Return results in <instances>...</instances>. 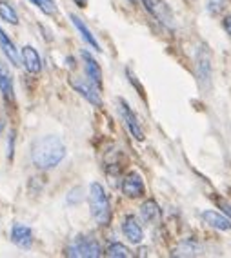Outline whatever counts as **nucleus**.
<instances>
[{
	"mask_svg": "<svg viewBox=\"0 0 231 258\" xmlns=\"http://www.w3.org/2000/svg\"><path fill=\"white\" fill-rule=\"evenodd\" d=\"M66 146L59 137L47 135L42 139L35 140L31 148V162L37 169H53L64 160Z\"/></svg>",
	"mask_w": 231,
	"mask_h": 258,
	"instance_id": "f257e3e1",
	"label": "nucleus"
},
{
	"mask_svg": "<svg viewBox=\"0 0 231 258\" xmlns=\"http://www.w3.org/2000/svg\"><path fill=\"white\" fill-rule=\"evenodd\" d=\"M88 200H89V209H91V217L100 226H107L111 222V204L104 187L98 182H93L89 185Z\"/></svg>",
	"mask_w": 231,
	"mask_h": 258,
	"instance_id": "f03ea898",
	"label": "nucleus"
},
{
	"mask_svg": "<svg viewBox=\"0 0 231 258\" xmlns=\"http://www.w3.org/2000/svg\"><path fill=\"white\" fill-rule=\"evenodd\" d=\"M66 254L75 258H98L102 256V247L97 238L89 235H79L66 247Z\"/></svg>",
	"mask_w": 231,
	"mask_h": 258,
	"instance_id": "7ed1b4c3",
	"label": "nucleus"
},
{
	"mask_svg": "<svg viewBox=\"0 0 231 258\" xmlns=\"http://www.w3.org/2000/svg\"><path fill=\"white\" fill-rule=\"evenodd\" d=\"M142 4L146 11L151 15L153 19H157V22H160L164 28H175V15L164 0H142Z\"/></svg>",
	"mask_w": 231,
	"mask_h": 258,
	"instance_id": "20e7f679",
	"label": "nucleus"
},
{
	"mask_svg": "<svg viewBox=\"0 0 231 258\" xmlns=\"http://www.w3.org/2000/svg\"><path fill=\"white\" fill-rule=\"evenodd\" d=\"M71 88L79 93V95H82L89 104H93V106H97V107L102 106V98H100V93H98L100 89H98L91 80L86 82V80H82V79H73L71 80Z\"/></svg>",
	"mask_w": 231,
	"mask_h": 258,
	"instance_id": "39448f33",
	"label": "nucleus"
},
{
	"mask_svg": "<svg viewBox=\"0 0 231 258\" xmlns=\"http://www.w3.org/2000/svg\"><path fill=\"white\" fill-rule=\"evenodd\" d=\"M122 193H124L128 199H140V197L146 193L144 180L137 171H131V173H128V175L124 176V180H122Z\"/></svg>",
	"mask_w": 231,
	"mask_h": 258,
	"instance_id": "423d86ee",
	"label": "nucleus"
},
{
	"mask_svg": "<svg viewBox=\"0 0 231 258\" xmlns=\"http://www.w3.org/2000/svg\"><path fill=\"white\" fill-rule=\"evenodd\" d=\"M119 111H121V116H122V120H124V124L128 125V129H130V133L133 135L137 140H140V142H142V140H144V131H142V127H140V124H139V118L135 116V113L131 111V107L128 106L122 98L119 100Z\"/></svg>",
	"mask_w": 231,
	"mask_h": 258,
	"instance_id": "0eeeda50",
	"label": "nucleus"
},
{
	"mask_svg": "<svg viewBox=\"0 0 231 258\" xmlns=\"http://www.w3.org/2000/svg\"><path fill=\"white\" fill-rule=\"evenodd\" d=\"M11 242L20 249H31L33 245V231L26 224H13L11 227Z\"/></svg>",
	"mask_w": 231,
	"mask_h": 258,
	"instance_id": "6e6552de",
	"label": "nucleus"
},
{
	"mask_svg": "<svg viewBox=\"0 0 231 258\" xmlns=\"http://www.w3.org/2000/svg\"><path fill=\"white\" fill-rule=\"evenodd\" d=\"M22 64L26 68V71L31 75H38L42 71V60L40 55H38V51L35 49L33 46H24L22 47Z\"/></svg>",
	"mask_w": 231,
	"mask_h": 258,
	"instance_id": "1a4fd4ad",
	"label": "nucleus"
},
{
	"mask_svg": "<svg viewBox=\"0 0 231 258\" xmlns=\"http://www.w3.org/2000/svg\"><path fill=\"white\" fill-rule=\"evenodd\" d=\"M82 60H84V70H86V75H88V79L91 80L98 89H102V70L98 62L89 55V51L82 49Z\"/></svg>",
	"mask_w": 231,
	"mask_h": 258,
	"instance_id": "9d476101",
	"label": "nucleus"
},
{
	"mask_svg": "<svg viewBox=\"0 0 231 258\" xmlns=\"http://www.w3.org/2000/svg\"><path fill=\"white\" fill-rule=\"evenodd\" d=\"M122 233L128 240H130L131 244H140L144 238V231L140 227L139 220L133 217V215H128L122 222Z\"/></svg>",
	"mask_w": 231,
	"mask_h": 258,
	"instance_id": "9b49d317",
	"label": "nucleus"
},
{
	"mask_svg": "<svg viewBox=\"0 0 231 258\" xmlns=\"http://www.w3.org/2000/svg\"><path fill=\"white\" fill-rule=\"evenodd\" d=\"M140 218L144 220V224H149V226L160 224V218H162L160 206L151 199L146 200V202L140 206Z\"/></svg>",
	"mask_w": 231,
	"mask_h": 258,
	"instance_id": "f8f14e48",
	"label": "nucleus"
},
{
	"mask_svg": "<svg viewBox=\"0 0 231 258\" xmlns=\"http://www.w3.org/2000/svg\"><path fill=\"white\" fill-rule=\"evenodd\" d=\"M0 93L4 100L10 104L15 100V86H13V77H11L10 70L4 64H0Z\"/></svg>",
	"mask_w": 231,
	"mask_h": 258,
	"instance_id": "ddd939ff",
	"label": "nucleus"
},
{
	"mask_svg": "<svg viewBox=\"0 0 231 258\" xmlns=\"http://www.w3.org/2000/svg\"><path fill=\"white\" fill-rule=\"evenodd\" d=\"M0 49L4 51V55L8 56V60H10L13 66H17V68H19V66L22 64V56H20V53L17 51L15 44L10 40V37L6 35L2 28H0Z\"/></svg>",
	"mask_w": 231,
	"mask_h": 258,
	"instance_id": "4468645a",
	"label": "nucleus"
},
{
	"mask_svg": "<svg viewBox=\"0 0 231 258\" xmlns=\"http://www.w3.org/2000/svg\"><path fill=\"white\" fill-rule=\"evenodd\" d=\"M202 220L208 224V226L215 227L218 231H231V218L226 215H220L217 211H204L202 213Z\"/></svg>",
	"mask_w": 231,
	"mask_h": 258,
	"instance_id": "2eb2a0df",
	"label": "nucleus"
},
{
	"mask_svg": "<svg viewBox=\"0 0 231 258\" xmlns=\"http://www.w3.org/2000/svg\"><path fill=\"white\" fill-rule=\"evenodd\" d=\"M70 19H71V22H73L75 28H77V31L80 33V37L84 38V42H86V44H89L93 49L100 51V44L97 42V38H95V35L91 33V29L86 26V22H84L80 17H77V15H70Z\"/></svg>",
	"mask_w": 231,
	"mask_h": 258,
	"instance_id": "dca6fc26",
	"label": "nucleus"
},
{
	"mask_svg": "<svg viewBox=\"0 0 231 258\" xmlns=\"http://www.w3.org/2000/svg\"><path fill=\"white\" fill-rule=\"evenodd\" d=\"M197 70H199V80L204 86V82L211 80V62H209V53L208 51H200L197 56Z\"/></svg>",
	"mask_w": 231,
	"mask_h": 258,
	"instance_id": "f3484780",
	"label": "nucleus"
},
{
	"mask_svg": "<svg viewBox=\"0 0 231 258\" xmlns=\"http://www.w3.org/2000/svg\"><path fill=\"white\" fill-rule=\"evenodd\" d=\"M199 251H200L199 244H197L193 238H186L173 249L171 254H173V256H195V254H199Z\"/></svg>",
	"mask_w": 231,
	"mask_h": 258,
	"instance_id": "a211bd4d",
	"label": "nucleus"
},
{
	"mask_svg": "<svg viewBox=\"0 0 231 258\" xmlns=\"http://www.w3.org/2000/svg\"><path fill=\"white\" fill-rule=\"evenodd\" d=\"M0 19L13 24V26H19V15H17L13 6H11L10 2H6V0L0 2Z\"/></svg>",
	"mask_w": 231,
	"mask_h": 258,
	"instance_id": "6ab92c4d",
	"label": "nucleus"
},
{
	"mask_svg": "<svg viewBox=\"0 0 231 258\" xmlns=\"http://www.w3.org/2000/svg\"><path fill=\"white\" fill-rule=\"evenodd\" d=\"M106 256H111V258H130L133 256L130 249L126 247L124 244H119V242H113L106 247Z\"/></svg>",
	"mask_w": 231,
	"mask_h": 258,
	"instance_id": "aec40b11",
	"label": "nucleus"
},
{
	"mask_svg": "<svg viewBox=\"0 0 231 258\" xmlns=\"http://www.w3.org/2000/svg\"><path fill=\"white\" fill-rule=\"evenodd\" d=\"M31 2L35 6H37V8L42 11V13L47 15V17H53V15H56V4H55V0H31Z\"/></svg>",
	"mask_w": 231,
	"mask_h": 258,
	"instance_id": "412c9836",
	"label": "nucleus"
},
{
	"mask_svg": "<svg viewBox=\"0 0 231 258\" xmlns=\"http://www.w3.org/2000/svg\"><path fill=\"white\" fill-rule=\"evenodd\" d=\"M229 6V0H208V11L211 15H218Z\"/></svg>",
	"mask_w": 231,
	"mask_h": 258,
	"instance_id": "4be33fe9",
	"label": "nucleus"
},
{
	"mask_svg": "<svg viewBox=\"0 0 231 258\" xmlns=\"http://www.w3.org/2000/svg\"><path fill=\"white\" fill-rule=\"evenodd\" d=\"M15 158V131H10V137H8V160H13Z\"/></svg>",
	"mask_w": 231,
	"mask_h": 258,
	"instance_id": "5701e85b",
	"label": "nucleus"
},
{
	"mask_svg": "<svg viewBox=\"0 0 231 258\" xmlns=\"http://www.w3.org/2000/svg\"><path fill=\"white\" fill-rule=\"evenodd\" d=\"M218 206H220L222 211L226 213L227 217L231 218V204H229V202H226V200H218Z\"/></svg>",
	"mask_w": 231,
	"mask_h": 258,
	"instance_id": "b1692460",
	"label": "nucleus"
},
{
	"mask_svg": "<svg viewBox=\"0 0 231 258\" xmlns=\"http://www.w3.org/2000/svg\"><path fill=\"white\" fill-rule=\"evenodd\" d=\"M222 26H224V29H226V33L231 37V15L229 17H226V19L222 20Z\"/></svg>",
	"mask_w": 231,
	"mask_h": 258,
	"instance_id": "393cba45",
	"label": "nucleus"
},
{
	"mask_svg": "<svg viewBox=\"0 0 231 258\" xmlns=\"http://www.w3.org/2000/svg\"><path fill=\"white\" fill-rule=\"evenodd\" d=\"M75 4L79 6V8H86V6H88V0H75Z\"/></svg>",
	"mask_w": 231,
	"mask_h": 258,
	"instance_id": "a878e982",
	"label": "nucleus"
},
{
	"mask_svg": "<svg viewBox=\"0 0 231 258\" xmlns=\"http://www.w3.org/2000/svg\"><path fill=\"white\" fill-rule=\"evenodd\" d=\"M2 129H4V120H0V133H2Z\"/></svg>",
	"mask_w": 231,
	"mask_h": 258,
	"instance_id": "bb28decb",
	"label": "nucleus"
},
{
	"mask_svg": "<svg viewBox=\"0 0 231 258\" xmlns=\"http://www.w3.org/2000/svg\"><path fill=\"white\" fill-rule=\"evenodd\" d=\"M130 2H135V0H130Z\"/></svg>",
	"mask_w": 231,
	"mask_h": 258,
	"instance_id": "cd10ccee",
	"label": "nucleus"
}]
</instances>
